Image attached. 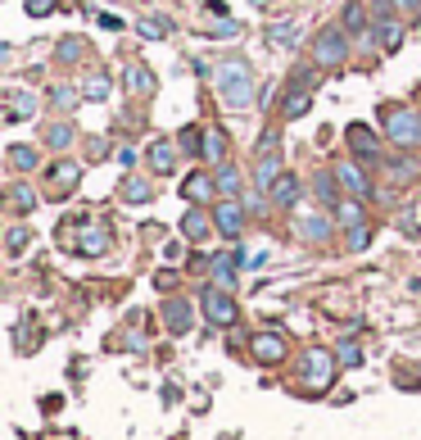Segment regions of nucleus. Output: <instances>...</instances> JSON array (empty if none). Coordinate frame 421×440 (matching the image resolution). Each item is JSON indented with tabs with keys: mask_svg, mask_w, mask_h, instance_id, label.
Segmentation results:
<instances>
[{
	"mask_svg": "<svg viewBox=\"0 0 421 440\" xmlns=\"http://www.w3.org/2000/svg\"><path fill=\"white\" fill-rule=\"evenodd\" d=\"M344 187V195H367V173L358 164H336V173H331Z\"/></svg>",
	"mask_w": 421,
	"mask_h": 440,
	"instance_id": "obj_11",
	"label": "nucleus"
},
{
	"mask_svg": "<svg viewBox=\"0 0 421 440\" xmlns=\"http://www.w3.org/2000/svg\"><path fill=\"white\" fill-rule=\"evenodd\" d=\"M254 5H267V0H254Z\"/></svg>",
	"mask_w": 421,
	"mask_h": 440,
	"instance_id": "obj_40",
	"label": "nucleus"
},
{
	"mask_svg": "<svg viewBox=\"0 0 421 440\" xmlns=\"http://www.w3.org/2000/svg\"><path fill=\"white\" fill-rule=\"evenodd\" d=\"M9 204L28 214V209H36V191L32 187H14V191H9Z\"/></svg>",
	"mask_w": 421,
	"mask_h": 440,
	"instance_id": "obj_29",
	"label": "nucleus"
},
{
	"mask_svg": "<svg viewBox=\"0 0 421 440\" xmlns=\"http://www.w3.org/2000/svg\"><path fill=\"white\" fill-rule=\"evenodd\" d=\"M336 218H340V227H367V214H363V204H358V195L336 204Z\"/></svg>",
	"mask_w": 421,
	"mask_h": 440,
	"instance_id": "obj_17",
	"label": "nucleus"
},
{
	"mask_svg": "<svg viewBox=\"0 0 421 440\" xmlns=\"http://www.w3.org/2000/svg\"><path fill=\"white\" fill-rule=\"evenodd\" d=\"M213 223H218L222 236H231V241H236L240 231H245V204H240V200H222L218 209H213Z\"/></svg>",
	"mask_w": 421,
	"mask_h": 440,
	"instance_id": "obj_7",
	"label": "nucleus"
},
{
	"mask_svg": "<svg viewBox=\"0 0 421 440\" xmlns=\"http://www.w3.org/2000/svg\"><path fill=\"white\" fill-rule=\"evenodd\" d=\"M145 154H150V168H154V173H172V168H177V145H172V141H154Z\"/></svg>",
	"mask_w": 421,
	"mask_h": 440,
	"instance_id": "obj_13",
	"label": "nucleus"
},
{
	"mask_svg": "<svg viewBox=\"0 0 421 440\" xmlns=\"http://www.w3.org/2000/svg\"><path fill=\"white\" fill-rule=\"evenodd\" d=\"M181 150L186 154H204V132L200 127H186L181 132Z\"/></svg>",
	"mask_w": 421,
	"mask_h": 440,
	"instance_id": "obj_30",
	"label": "nucleus"
},
{
	"mask_svg": "<svg viewBox=\"0 0 421 440\" xmlns=\"http://www.w3.org/2000/svg\"><path fill=\"white\" fill-rule=\"evenodd\" d=\"M122 187H127V191H122V195H127V200H132V204H141V200H150V187H141V182H122Z\"/></svg>",
	"mask_w": 421,
	"mask_h": 440,
	"instance_id": "obj_34",
	"label": "nucleus"
},
{
	"mask_svg": "<svg viewBox=\"0 0 421 440\" xmlns=\"http://www.w3.org/2000/svg\"><path fill=\"white\" fill-rule=\"evenodd\" d=\"M168 327H172V332H191V304H186V300H168Z\"/></svg>",
	"mask_w": 421,
	"mask_h": 440,
	"instance_id": "obj_20",
	"label": "nucleus"
},
{
	"mask_svg": "<svg viewBox=\"0 0 421 440\" xmlns=\"http://www.w3.org/2000/svg\"><path fill=\"white\" fill-rule=\"evenodd\" d=\"M340 28H344V32H367V28H371V14H367V5H363V0H349V5H344Z\"/></svg>",
	"mask_w": 421,
	"mask_h": 440,
	"instance_id": "obj_14",
	"label": "nucleus"
},
{
	"mask_svg": "<svg viewBox=\"0 0 421 440\" xmlns=\"http://www.w3.org/2000/svg\"><path fill=\"white\" fill-rule=\"evenodd\" d=\"M313 59L321 68H340L349 59V41H344V28H321L313 41Z\"/></svg>",
	"mask_w": 421,
	"mask_h": 440,
	"instance_id": "obj_4",
	"label": "nucleus"
},
{
	"mask_svg": "<svg viewBox=\"0 0 421 440\" xmlns=\"http://www.w3.org/2000/svg\"><path fill=\"white\" fill-rule=\"evenodd\" d=\"M28 241H32V227H14V231H9V250H23V246H28Z\"/></svg>",
	"mask_w": 421,
	"mask_h": 440,
	"instance_id": "obj_36",
	"label": "nucleus"
},
{
	"mask_svg": "<svg viewBox=\"0 0 421 440\" xmlns=\"http://www.w3.org/2000/svg\"><path fill=\"white\" fill-rule=\"evenodd\" d=\"M367 246V227H349V250H363Z\"/></svg>",
	"mask_w": 421,
	"mask_h": 440,
	"instance_id": "obj_37",
	"label": "nucleus"
},
{
	"mask_svg": "<svg viewBox=\"0 0 421 440\" xmlns=\"http://www.w3.org/2000/svg\"><path fill=\"white\" fill-rule=\"evenodd\" d=\"M127 87H132L136 95L154 91V73H150V68H141V64H132V68H127Z\"/></svg>",
	"mask_w": 421,
	"mask_h": 440,
	"instance_id": "obj_22",
	"label": "nucleus"
},
{
	"mask_svg": "<svg viewBox=\"0 0 421 440\" xmlns=\"http://www.w3.org/2000/svg\"><path fill=\"white\" fill-rule=\"evenodd\" d=\"M349 145H353L363 159H371V154H376V132L363 127V123H353V127H349Z\"/></svg>",
	"mask_w": 421,
	"mask_h": 440,
	"instance_id": "obj_19",
	"label": "nucleus"
},
{
	"mask_svg": "<svg viewBox=\"0 0 421 440\" xmlns=\"http://www.w3.org/2000/svg\"><path fill=\"white\" fill-rule=\"evenodd\" d=\"M376 36H380V46H385V51H394V46L403 41V32H399V23H394V19H380V23H376Z\"/></svg>",
	"mask_w": 421,
	"mask_h": 440,
	"instance_id": "obj_25",
	"label": "nucleus"
},
{
	"mask_svg": "<svg viewBox=\"0 0 421 440\" xmlns=\"http://www.w3.org/2000/svg\"><path fill=\"white\" fill-rule=\"evenodd\" d=\"M213 82H218V95L227 100L231 109H250L254 105V68L245 64V59H222V64L213 68Z\"/></svg>",
	"mask_w": 421,
	"mask_h": 440,
	"instance_id": "obj_1",
	"label": "nucleus"
},
{
	"mask_svg": "<svg viewBox=\"0 0 421 440\" xmlns=\"http://www.w3.org/2000/svg\"><path fill=\"white\" fill-rule=\"evenodd\" d=\"M5 105H9V118H32L36 114V95H28V91H5Z\"/></svg>",
	"mask_w": 421,
	"mask_h": 440,
	"instance_id": "obj_16",
	"label": "nucleus"
},
{
	"mask_svg": "<svg viewBox=\"0 0 421 440\" xmlns=\"http://www.w3.org/2000/svg\"><path fill=\"white\" fill-rule=\"evenodd\" d=\"M385 137L399 145V150H412V145H421V114L417 109H403V105H394V109H385Z\"/></svg>",
	"mask_w": 421,
	"mask_h": 440,
	"instance_id": "obj_2",
	"label": "nucleus"
},
{
	"mask_svg": "<svg viewBox=\"0 0 421 440\" xmlns=\"http://www.w3.org/2000/svg\"><path fill=\"white\" fill-rule=\"evenodd\" d=\"M213 187H218L222 195H236V191H240V173H236V168H222V173L213 177Z\"/></svg>",
	"mask_w": 421,
	"mask_h": 440,
	"instance_id": "obj_28",
	"label": "nucleus"
},
{
	"mask_svg": "<svg viewBox=\"0 0 421 440\" xmlns=\"http://www.w3.org/2000/svg\"><path fill=\"white\" fill-rule=\"evenodd\" d=\"M181 231L191 241H204L208 236V214L200 209V204H191V209H186V218H181Z\"/></svg>",
	"mask_w": 421,
	"mask_h": 440,
	"instance_id": "obj_15",
	"label": "nucleus"
},
{
	"mask_svg": "<svg viewBox=\"0 0 421 440\" xmlns=\"http://www.w3.org/2000/svg\"><path fill=\"white\" fill-rule=\"evenodd\" d=\"M204 159H227V137H222V132H204Z\"/></svg>",
	"mask_w": 421,
	"mask_h": 440,
	"instance_id": "obj_26",
	"label": "nucleus"
},
{
	"mask_svg": "<svg viewBox=\"0 0 421 440\" xmlns=\"http://www.w3.org/2000/svg\"><path fill=\"white\" fill-rule=\"evenodd\" d=\"M213 273H218V282H222V286L231 282V273H236V263H231V254H218V259H213Z\"/></svg>",
	"mask_w": 421,
	"mask_h": 440,
	"instance_id": "obj_32",
	"label": "nucleus"
},
{
	"mask_svg": "<svg viewBox=\"0 0 421 440\" xmlns=\"http://www.w3.org/2000/svg\"><path fill=\"white\" fill-rule=\"evenodd\" d=\"M394 5H403V9H412V14H417V9H421V0H394Z\"/></svg>",
	"mask_w": 421,
	"mask_h": 440,
	"instance_id": "obj_39",
	"label": "nucleus"
},
{
	"mask_svg": "<svg viewBox=\"0 0 421 440\" xmlns=\"http://www.w3.org/2000/svg\"><path fill=\"white\" fill-rule=\"evenodd\" d=\"M64 246H73L78 254H86V259H95V254L109 250V227H105V223H91V218H82V231L64 227Z\"/></svg>",
	"mask_w": 421,
	"mask_h": 440,
	"instance_id": "obj_3",
	"label": "nucleus"
},
{
	"mask_svg": "<svg viewBox=\"0 0 421 440\" xmlns=\"http://www.w3.org/2000/svg\"><path fill=\"white\" fill-rule=\"evenodd\" d=\"M73 141V127H64V123H59V127H50V132H46V145H55V150H64V145Z\"/></svg>",
	"mask_w": 421,
	"mask_h": 440,
	"instance_id": "obj_31",
	"label": "nucleus"
},
{
	"mask_svg": "<svg viewBox=\"0 0 421 440\" xmlns=\"http://www.w3.org/2000/svg\"><path fill=\"white\" fill-rule=\"evenodd\" d=\"M23 9H28V19H46V14L55 9V0H28Z\"/></svg>",
	"mask_w": 421,
	"mask_h": 440,
	"instance_id": "obj_35",
	"label": "nucleus"
},
{
	"mask_svg": "<svg viewBox=\"0 0 421 440\" xmlns=\"http://www.w3.org/2000/svg\"><path fill=\"white\" fill-rule=\"evenodd\" d=\"M294 36H299V23H272L267 28V41L277 46H294Z\"/></svg>",
	"mask_w": 421,
	"mask_h": 440,
	"instance_id": "obj_23",
	"label": "nucleus"
},
{
	"mask_svg": "<svg viewBox=\"0 0 421 440\" xmlns=\"http://www.w3.org/2000/svg\"><path fill=\"white\" fill-rule=\"evenodd\" d=\"M340 363H349V368H353V363H363V350H358V340H344V345H340Z\"/></svg>",
	"mask_w": 421,
	"mask_h": 440,
	"instance_id": "obj_33",
	"label": "nucleus"
},
{
	"mask_svg": "<svg viewBox=\"0 0 421 440\" xmlns=\"http://www.w3.org/2000/svg\"><path fill=\"white\" fill-rule=\"evenodd\" d=\"M82 182V168L73 164V159H59V164L50 168V173H46V187H50L55 195H64V191H73Z\"/></svg>",
	"mask_w": 421,
	"mask_h": 440,
	"instance_id": "obj_9",
	"label": "nucleus"
},
{
	"mask_svg": "<svg viewBox=\"0 0 421 440\" xmlns=\"http://www.w3.org/2000/svg\"><path fill=\"white\" fill-rule=\"evenodd\" d=\"M308 109H313V87H294V91H286V100H281V114L286 118H304Z\"/></svg>",
	"mask_w": 421,
	"mask_h": 440,
	"instance_id": "obj_12",
	"label": "nucleus"
},
{
	"mask_svg": "<svg viewBox=\"0 0 421 440\" xmlns=\"http://www.w3.org/2000/svg\"><path fill=\"white\" fill-rule=\"evenodd\" d=\"M204 318H208V323H218V327H231L240 318L236 300L227 295V286H208L204 290Z\"/></svg>",
	"mask_w": 421,
	"mask_h": 440,
	"instance_id": "obj_5",
	"label": "nucleus"
},
{
	"mask_svg": "<svg viewBox=\"0 0 421 440\" xmlns=\"http://www.w3.org/2000/svg\"><path fill=\"white\" fill-rule=\"evenodd\" d=\"M304 236H308V241H321V218H308V227H304Z\"/></svg>",
	"mask_w": 421,
	"mask_h": 440,
	"instance_id": "obj_38",
	"label": "nucleus"
},
{
	"mask_svg": "<svg viewBox=\"0 0 421 440\" xmlns=\"http://www.w3.org/2000/svg\"><path fill=\"white\" fill-rule=\"evenodd\" d=\"M9 164H14L18 173H28V168H36V150L32 145H9Z\"/></svg>",
	"mask_w": 421,
	"mask_h": 440,
	"instance_id": "obj_24",
	"label": "nucleus"
},
{
	"mask_svg": "<svg viewBox=\"0 0 421 440\" xmlns=\"http://www.w3.org/2000/svg\"><path fill=\"white\" fill-rule=\"evenodd\" d=\"M82 91H86V100H109V78H105V73H91Z\"/></svg>",
	"mask_w": 421,
	"mask_h": 440,
	"instance_id": "obj_27",
	"label": "nucleus"
},
{
	"mask_svg": "<svg viewBox=\"0 0 421 440\" xmlns=\"http://www.w3.org/2000/svg\"><path fill=\"white\" fill-rule=\"evenodd\" d=\"M208 187H213V182H208L204 173H191L181 191H186V200H191V204H204V200H208Z\"/></svg>",
	"mask_w": 421,
	"mask_h": 440,
	"instance_id": "obj_21",
	"label": "nucleus"
},
{
	"mask_svg": "<svg viewBox=\"0 0 421 440\" xmlns=\"http://www.w3.org/2000/svg\"><path fill=\"white\" fill-rule=\"evenodd\" d=\"M272 200H277V204H294V200H299V182H294V173H281L277 182H272Z\"/></svg>",
	"mask_w": 421,
	"mask_h": 440,
	"instance_id": "obj_18",
	"label": "nucleus"
},
{
	"mask_svg": "<svg viewBox=\"0 0 421 440\" xmlns=\"http://www.w3.org/2000/svg\"><path fill=\"white\" fill-rule=\"evenodd\" d=\"M250 350H254V359H258V363H267V368H272V363H281V359H286V340H281L277 332H258Z\"/></svg>",
	"mask_w": 421,
	"mask_h": 440,
	"instance_id": "obj_10",
	"label": "nucleus"
},
{
	"mask_svg": "<svg viewBox=\"0 0 421 440\" xmlns=\"http://www.w3.org/2000/svg\"><path fill=\"white\" fill-rule=\"evenodd\" d=\"M331 377H336V354H326V350H308V354H304V382L313 386V390H326Z\"/></svg>",
	"mask_w": 421,
	"mask_h": 440,
	"instance_id": "obj_6",
	"label": "nucleus"
},
{
	"mask_svg": "<svg viewBox=\"0 0 421 440\" xmlns=\"http://www.w3.org/2000/svg\"><path fill=\"white\" fill-rule=\"evenodd\" d=\"M281 177V150H277V141L263 137V159H258V168H254V187H267L272 191V182Z\"/></svg>",
	"mask_w": 421,
	"mask_h": 440,
	"instance_id": "obj_8",
	"label": "nucleus"
}]
</instances>
